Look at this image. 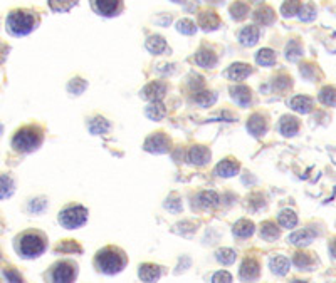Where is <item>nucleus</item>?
Returning a JSON list of instances; mask_svg holds the SVG:
<instances>
[{"mask_svg":"<svg viewBox=\"0 0 336 283\" xmlns=\"http://www.w3.org/2000/svg\"><path fill=\"white\" fill-rule=\"evenodd\" d=\"M165 208L168 209V211L180 213V211H182V200H180V196H178L177 193H172L170 196L166 198V201H165Z\"/></svg>","mask_w":336,"mask_h":283,"instance_id":"obj_46","label":"nucleus"},{"mask_svg":"<svg viewBox=\"0 0 336 283\" xmlns=\"http://www.w3.org/2000/svg\"><path fill=\"white\" fill-rule=\"evenodd\" d=\"M229 92H231V98L234 103L239 104L240 107H247L252 103V90L247 86H242V84L232 86L229 89Z\"/></svg>","mask_w":336,"mask_h":283,"instance_id":"obj_16","label":"nucleus"},{"mask_svg":"<svg viewBox=\"0 0 336 283\" xmlns=\"http://www.w3.org/2000/svg\"><path fill=\"white\" fill-rule=\"evenodd\" d=\"M193 59H195V64H197L199 67H204V69H212V67H215L218 62L217 54L212 49H207V47L199 49Z\"/></svg>","mask_w":336,"mask_h":283,"instance_id":"obj_17","label":"nucleus"},{"mask_svg":"<svg viewBox=\"0 0 336 283\" xmlns=\"http://www.w3.org/2000/svg\"><path fill=\"white\" fill-rule=\"evenodd\" d=\"M143 149L151 154H165L172 149V141L165 133H155L145 139Z\"/></svg>","mask_w":336,"mask_h":283,"instance_id":"obj_6","label":"nucleus"},{"mask_svg":"<svg viewBox=\"0 0 336 283\" xmlns=\"http://www.w3.org/2000/svg\"><path fill=\"white\" fill-rule=\"evenodd\" d=\"M109 128H111L109 121L106 119V117H103V116H96V117H93V119L89 121V124H88L89 133L94 134V136H101V134L108 133V131H109Z\"/></svg>","mask_w":336,"mask_h":283,"instance_id":"obj_27","label":"nucleus"},{"mask_svg":"<svg viewBox=\"0 0 336 283\" xmlns=\"http://www.w3.org/2000/svg\"><path fill=\"white\" fill-rule=\"evenodd\" d=\"M256 62L262 67H271L276 64V52H274L272 49L269 47H264L261 50H257L256 54Z\"/></svg>","mask_w":336,"mask_h":283,"instance_id":"obj_32","label":"nucleus"},{"mask_svg":"<svg viewBox=\"0 0 336 283\" xmlns=\"http://www.w3.org/2000/svg\"><path fill=\"white\" fill-rule=\"evenodd\" d=\"M93 9L98 15L115 17L121 12L123 0H93Z\"/></svg>","mask_w":336,"mask_h":283,"instance_id":"obj_8","label":"nucleus"},{"mask_svg":"<svg viewBox=\"0 0 336 283\" xmlns=\"http://www.w3.org/2000/svg\"><path fill=\"white\" fill-rule=\"evenodd\" d=\"M47 248V240L46 236L39 231H27L17 240V251L22 258L32 260L37 258L46 251Z\"/></svg>","mask_w":336,"mask_h":283,"instance_id":"obj_4","label":"nucleus"},{"mask_svg":"<svg viewBox=\"0 0 336 283\" xmlns=\"http://www.w3.org/2000/svg\"><path fill=\"white\" fill-rule=\"evenodd\" d=\"M254 231H256V226L250 219H239L232 228V233L234 236H237V238H249V236L254 235Z\"/></svg>","mask_w":336,"mask_h":283,"instance_id":"obj_24","label":"nucleus"},{"mask_svg":"<svg viewBox=\"0 0 336 283\" xmlns=\"http://www.w3.org/2000/svg\"><path fill=\"white\" fill-rule=\"evenodd\" d=\"M88 222V209L81 205H72L59 213V223L66 230H77Z\"/></svg>","mask_w":336,"mask_h":283,"instance_id":"obj_5","label":"nucleus"},{"mask_svg":"<svg viewBox=\"0 0 336 283\" xmlns=\"http://www.w3.org/2000/svg\"><path fill=\"white\" fill-rule=\"evenodd\" d=\"M261 275V265L257 262L256 258H245L242 265H240V270H239V276L242 280H257Z\"/></svg>","mask_w":336,"mask_h":283,"instance_id":"obj_12","label":"nucleus"},{"mask_svg":"<svg viewBox=\"0 0 336 283\" xmlns=\"http://www.w3.org/2000/svg\"><path fill=\"white\" fill-rule=\"evenodd\" d=\"M299 72H301L302 77L307 79V81H315L318 69H316V66H313V64H310V62H307V64H302V66H301Z\"/></svg>","mask_w":336,"mask_h":283,"instance_id":"obj_48","label":"nucleus"},{"mask_svg":"<svg viewBox=\"0 0 336 283\" xmlns=\"http://www.w3.org/2000/svg\"><path fill=\"white\" fill-rule=\"evenodd\" d=\"M240 164L237 160H232V158H226L215 166V174L220 178H232L239 173Z\"/></svg>","mask_w":336,"mask_h":283,"instance_id":"obj_18","label":"nucleus"},{"mask_svg":"<svg viewBox=\"0 0 336 283\" xmlns=\"http://www.w3.org/2000/svg\"><path fill=\"white\" fill-rule=\"evenodd\" d=\"M207 2H210V4H222L223 0H207Z\"/></svg>","mask_w":336,"mask_h":283,"instance_id":"obj_54","label":"nucleus"},{"mask_svg":"<svg viewBox=\"0 0 336 283\" xmlns=\"http://www.w3.org/2000/svg\"><path fill=\"white\" fill-rule=\"evenodd\" d=\"M298 17H299L301 22H313V20H315L316 19V7H315V4H311V2L301 4Z\"/></svg>","mask_w":336,"mask_h":283,"instance_id":"obj_39","label":"nucleus"},{"mask_svg":"<svg viewBox=\"0 0 336 283\" xmlns=\"http://www.w3.org/2000/svg\"><path fill=\"white\" fill-rule=\"evenodd\" d=\"M210 158H212V152L207 146H202V144H195L192 148L188 149L187 152V161L193 166H205V164L210 163Z\"/></svg>","mask_w":336,"mask_h":283,"instance_id":"obj_10","label":"nucleus"},{"mask_svg":"<svg viewBox=\"0 0 336 283\" xmlns=\"http://www.w3.org/2000/svg\"><path fill=\"white\" fill-rule=\"evenodd\" d=\"M145 114L151 121H161L166 116V107L161 104V101L150 103V106H147V109H145Z\"/></svg>","mask_w":336,"mask_h":283,"instance_id":"obj_28","label":"nucleus"},{"mask_svg":"<svg viewBox=\"0 0 336 283\" xmlns=\"http://www.w3.org/2000/svg\"><path fill=\"white\" fill-rule=\"evenodd\" d=\"M4 276L7 278V281H14V283H17V281H22V276L17 273L15 270H12V268H7L4 271Z\"/></svg>","mask_w":336,"mask_h":283,"instance_id":"obj_52","label":"nucleus"},{"mask_svg":"<svg viewBox=\"0 0 336 283\" xmlns=\"http://www.w3.org/2000/svg\"><path fill=\"white\" fill-rule=\"evenodd\" d=\"M279 133L286 138H293L299 133V121L294 116H283L281 121H279Z\"/></svg>","mask_w":336,"mask_h":283,"instance_id":"obj_20","label":"nucleus"},{"mask_svg":"<svg viewBox=\"0 0 336 283\" xmlns=\"http://www.w3.org/2000/svg\"><path fill=\"white\" fill-rule=\"evenodd\" d=\"M15 183L9 174H0V200H7L14 195Z\"/></svg>","mask_w":336,"mask_h":283,"instance_id":"obj_34","label":"nucleus"},{"mask_svg":"<svg viewBox=\"0 0 336 283\" xmlns=\"http://www.w3.org/2000/svg\"><path fill=\"white\" fill-rule=\"evenodd\" d=\"M193 103L200 107H212L217 103V94L212 90H197L193 96Z\"/></svg>","mask_w":336,"mask_h":283,"instance_id":"obj_29","label":"nucleus"},{"mask_svg":"<svg viewBox=\"0 0 336 283\" xmlns=\"http://www.w3.org/2000/svg\"><path fill=\"white\" fill-rule=\"evenodd\" d=\"M138 276L142 281H156L161 276V270L155 263H143L139 265Z\"/></svg>","mask_w":336,"mask_h":283,"instance_id":"obj_23","label":"nucleus"},{"mask_svg":"<svg viewBox=\"0 0 336 283\" xmlns=\"http://www.w3.org/2000/svg\"><path fill=\"white\" fill-rule=\"evenodd\" d=\"M250 74H252V67L249 64H244V62H234V64L223 72V76L235 82L244 81V79L249 77Z\"/></svg>","mask_w":336,"mask_h":283,"instance_id":"obj_14","label":"nucleus"},{"mask_svg":"<svg viewBox=\"0 0 336 283\" xmlns=\"http://www.w3.org/2000/svg\"><path fill=\"white\" fill-rule=\"evenodd\" d=\"M39 25V17L31 10H12L7 15V29L15 37H24Z\"/></svg>","mask_w":336,"mask_h":283,"instance_id":"obj_2","label":"nucleus"},{"mask_svg":"<svg viewBox=\"0 0 336 283\" xmlns=\"http://www.w3.org/2000/svg\"><path fill=\"white\" fill-rule=\"evenodd\" d=\"M277 222L279 225L283 226V228H294L296 225H298V214H296L293 209H283L281 213H279L277 216Z\"/></svg>","mask_w":336,"mask_h":283,"instance_id":"obj_36","label":"nucleus"},{"mask_svg":"<svg viewBox=\"0 0 336 283\" xmlns=\"http://www.w3.org/2000/svg\"><path fill=\"white\" fill-rule=\"evenodd\" d=\"M272 86H274V89H279V90L289 89L291 86H293V79H291L289 76H286V74H279L276 79H274Z\"/></svg>","mask_w":336,"mask_h":283,"instance_id":"obj_47","label":"nucleus"},{"mask_svg":"<svg viewBox=\"0 0 336 283\" xmlns=\"http://www.w3.org/2000/svg\"><path fill=\"white\" fill-rule=\"evenodd\" d=\"M319 103L328 106V107H334L336 103V98H334V87L333 86H324L321 90H319V96H318Z\"/></svg>","mask_w":336,"mask_h":283,"instance_id":"obj_41","label":"nucleus"},{"mask_svg":"<svg viewBox=\"0 0 336 283\" xmlns=\"http://www.w3.org/2000/svg\"><path fill=\"white\" fill-rule=\"evenodd\" d=\"M76 276H77V267L72 262H67V260L55 263L52 273H50V278L59 283H69L72 280H76Z\"/></svg>","mask_w":336,"mask_h":283,"instance_id":"obj_7","label":"nucleus"},{"mask_svg":"<svg viewBox=\"0 0 336 283\" xmlns=\"http://www.w3.org/2000/svg\"><path fill=\"white\" fill-rule=\"evenodd\" d=\"M316 236H318V233H316L315 230H311V228H302V230L294 231V233H291L289 238H288V243H291V245H294V246L304 248V246H307V245H311L313 240H315Z\"/></svg>","mask_w":336,"mask_h":283,"instance_id":"obj_11","label":"nucleus"},{"mask_svg":"<svg viewBox=\"0 0 336 283\" xmlns=\"http://www.w3.org/2000/svg\"><path fill=\"white\" fill-rule=\"evenodd\" d=\"M166 84L165 82H160V81H153L147 84L142 92H139V96H142V99L148 101V103H156V101H161L165 98L166 94Z\"/></svg>","mask_w":336,"mask_h":283,"instance_id":"obj_9","label":"nucleus"},{"mask_svg":"<svg viewBox=\"0 0 336 283\" xmlns=\"http://www.w3.org/2000/svg\"><path fill=\"white\" fill-rule=\"evenodd\" d=\"M289 107L294 112H299V114H310L315 104H313V99L307 98V96H294L289 101Z\"/></svg>","mask_w":336,"mask_h":283,"instance_id":"obj_21","label":"nucleus"},{"mask_svg":"<svg viewBox=\"0 0 336 283\" xmlns=\"http://www.w3.org/2000/svg\"><path fill=\"white\" fill-rule=\"evenodd\" d=\"M289 267H291L289 260L286 258V257H281V255H277V257L271 258V262H269V268H271L272 273H274V275H277V276L288 275Z\"/></svg>","mask_w":336,"mask_h":283,"instance_id":"obj_25","label":"nucleus"},{"mask_svg":"<svg viewBox=\"0 0 336 283\" xmlns=\"http://www.w3.org/2000/svg\"><path fill=\"white\" fill-rule=\"evenodd\" d=\"M215 258H217V262L222 265H232L235 262V258H237V255H235V251L231 250V248H218L215 251Z\"/></svg>","mask_w":336,"mask_h":283,"instance_id":"obj_42","label":"nucleus"},{"mask_svg":"<svg viewBox=\"0 0 336 283\" xmlns=\"http://www.w3.org/2000/svg\"><path fill=\"white\" fill-rule=\"evenodd\" d=\"M44 141V131L39 126L20 128L12 138V148L17 152H32L36 151Z\"/></svg>","mask_w":336,"mask_h":283,"instance_id":"obj_3","label":"nucleus"},{"mask_svg":"<svg viewBox=\"0 0 336 283\" xmlns=\"http://www.w3.org/2000/svg\"><path fill=\"white\" fill-rule=\"evenodd\" d=\"M86 89H88V81L82 77H72L69 84H67V90L72 96H81Z\"/></svg>","mask_w":336,"mask_h":283,"instance_id":"obj_40","label":"nucleus"},{"mask_svg":"<svg viewBox=\"0 0 336 283\" xmlns=\"http://www.w3.org/2000/svg\"><path fill=\"white\" fill-rule=\"evenodd\" d=\"M188 86L192 87L195 92H197V90H200L202 87H204V77H200L199 74H192V76H190Z\"/></svg>","mask_w":336,"mask_h":283,"instance_id":"obj_49","label":"nucleus"},{"mask_svg":"<svg viewBox=\"0 0 336 283\" xmlns=\"http://www.w3.org/2000/svg\"><path fill=\"white\" fill-rule=\"evenodd\" d=\"M229 12H231V17L234 20H244L245 17L249 15V5L242 2V0H237V2H234L231 5V9H229Z\"/></svg>","mask_w":336,"mask_h":283,"instance_id":"obj_37","label":"nucleus"},{"mask_svg":"<svg viewBox=\"0 0 336 283\" xmlns=\"http://www.w3.org/2000/svg\"><path fill=\"white\" fill-rule=\"evenodd\" d=\"M145 47L150 54L153 55H160V54H165L168 50V45H166V41L158 34H153V36H150L147 39V42H145Z\"/></svg>","mask_w":336,"mask_h":283,"instance_id":"obj_22","label":"nucleus"},{"mask_svg":"<svg viewBox=\"0 0 336 283\" xmlns=\"http://www.w3.org/2000/svg\"><path fill=\"white\" fill-rule=\"evenodd\" d=\"M281 236V230L277 228L274 222H264L261 225V238L266 241H274Z\"/></svg>","mask_w":336,"mask_h":283,"instance_id":"obj_31","label":"nucleus"},{"mask_svg":"<svg viewBox=\"0 0 336 283\" xmlns=\"http://www.w3.org/2000/svg\"><path fill=\"white\" fill-rule=\"evenodd\" d=\"M247 131L250 136H254V138H262L266 133H267V119L266 116L259 114V112H256V114H252L247 121Z\"/></svg>","mask_w":336,"mask_h":283,"instance_id":"obj_13","label":"nucleus"},{"mask_svg":"<svg viewBox=\"0 0 336 283\" xmlns=\"http://www.w3.org/2000/svg\"><path fill=\"white\" fill-rule=\"evenodd\" d=\"M212 281L214 283H220V281L229 283V281H232V275L229 273V271H217V273L212 275Z\"/></svg>","mask_w":336,"mask_h":283,"instance_id":"obj_50","label":"nucleus"},{"mask_svg":"<svg viewBox=\"0 0 336 283\" xmlns=\"http://www.w3.org/2000/svg\"><path fill=\"white\" fill-rule=\"evenodd\" d=\"M254 20L261 25H271L276 20V12L269 5H262L254 12Z\"/></svg>","mask_w":336,"mask_h":283,"instance_id":"obj_26","label":"nucleus"},{"mask_svg":"<svg viewBox=\"0 0 336 283\" xmlns=\"http://www.w3.org/2000/svg\"><path fill=\"white\" fill-rule=\"evenodd\" d=\"M293 263H294L299 270H311L313 265H315V258H313L311 253L298 251V253H294Z\"/></svg>","mask_w":336,"mask_h":283,"instance_id":"obj_33","label":"nucleus"},{"mask_svg":"<svg viewBox=\"0 0 336 283\" xmlns=\"http://www.w3.org/2000/svg\"><path fill=\"white\" fill-rule=\"evenodd\" d=\"M172 2H175V4H180V2H183V0H172Z\"/></svg>","mask_w":336,"mask_h":283,"instance_id":"obj_56","label":"nucleus"},{"mask_svg":"<svg viewBox=\"0 0 336 283\" xmlns=\"http://www.w3.org/2000/svg\"><path fill=\"white\" fill-rule=\"evenodd\" d=\"M55 251H61V253H81L82 251V248L77 245V243L74 241V240H66V241H63V243H59L58 246H55Z\"/></svg>","mask_w":336,"mask_h":283,"instance_id":"obj_45","label":"nucleus"},{"mask_svg":"<svg viewBox=\"0 0 336 283\" xmlns=\"http://www.w3.org/2000/svg\"><path fill=\"white\" fill-rule=\"evenodd\" d=\"M128 263L126 253L118 246H104L94 257V267L104 275H118Z\"/></svg>","mask_w":336,"mask_h":283,"instance_id":"obj_1","label":"nucleus"},{"mask_svg":"<svg viewBox=\"0 0 336 283\" xmlns=\"http://www.w3.org/2000/svg\"><path fill=\"white\" fill-rule=\"evenodd\" d=\"M7 54H9V47H7V44H4V42H0V64L7 59Z\"/></svg>","mask_w":336,"mask_h":283,"instance_id":"obj_53","label":"nucleus"},{"mask_svg":"<svg viewBox=\"0 0 336 283\" xmlns=\"http://www.w3.org/2000/svg\"><path fill=\"white\" fill-rule=\"evenodd\" d=\"M77 5V0H49V7L55 14H64Z\"/></svg>","mask_w":336,"mask_h":283,"instance_id":"obj_38","label":"nucleus"},{"mask_svg":"<svg viewBox=\"0 0 336 283\" xmlns=\"http://www.w3.org/2000/svg\"><path fill=\"white\" fill-rule=\"evenodd\" d=\"M199 205L205 209L217 208L220 205V196H218L215 191H202L199 195Z\"/></svg>","mask_w":336,"mask_h":283,"instance_id":"obj_30","label":"nucleus"},{"mask_svg":"<svg viewBox=\"0 0 336 283\" xmlns=\"http://www.w3.org/2000/svg\"><path fill=\"white\" fill-rule=\"evenodd\" d=\"M46 206H47V201H46V200H42L41 205H39V200H32L31 205H29V209H31L32 213H42L44 208H46Z\"/></svg>","mask_w":336,"mask_h":283,"instance_id":"obj_51","label":"nucleus"},{"mask_svg":"<svg viewBox=\"0 0 336 283\" xmlns=\"http://www.w3.org/2000/svg\"><path fill=\"white\" fill-rule=\"evenodd\" d=\"M177 30L183 34V36H193V34L197 32V25L190 19H180L177 22Z\"/></svg>","mask_w":336,"mask_h":283,"instance_id":"obj_44","label":"nucleus"},{"mask_svg":"<svg viewBox=\"0 0 336 283\" xmlns=\"http://www.w3.org/2000/svg\"><path fill=\"white\" fill-rule=\"evenodd\" d=\"M299 7H301V0H284V4L281 5V14L286 19L288 17H294L298 15Z\"/></svg>","mask_w":336,"mask_h":283,"instance_id":"obj_43","label":"nucleus"},{"mask_svg":"<svg viewBox=\"0 0 336 283\" xmlns=\"http://www.w3.org/2000/svg\"><path fill=\"white\" fill-rule=\"evenodd\" d=\"M252 2H256V4H261V2H264V0H252Z\"/></svg>","mask_w":336,"mask_h":283,"instance_id":"obj_55","label":"nucleus"},{"mask_svg":"<svg viewBox=\"0 0 336 283\" xmlns=\"http://www.w3.org/2000/svg\"><path fill=\"white\" fill-rule=\"evenodd\" d=\"M302 55V45L298 39H291L286 45V59L289 62H296Z\"/></svg>","mask_w":336,"mask_h":283,"instance_id":"obj_35","label":"nucleus"},{"mask_svg":"<svg viewBox=\"0 0 336 283\" xmlns=\"http://www.w3.org/2000/svg\"><path fill=\"white\" fill-rule=\"evenodd\" d=\"M222 25V20L218 14H215L214 10H204L200 12L199 15V27H202L205 32H212V30H217L218 27Z\"/></svg>","mask_w":336,"mask_h":283,"instance_id":"obj_15","label":"nucleus"},{"mask_svg":"<svg viewBox=\"0 0 336 283\" xmlns=\"http://www.w3.org/2000/svg\"><path fill=\"white\" fill-rule=\"evenodd\" d=\"M259 36H261L259 27L247 25L239 32L237 39H239V42L244 45V47H254V45L259 42Z\"/></svg>","mask_w":336,"mask_h":283,"instance_id":"obj_19","label":"nucleus"}]
</instances>
